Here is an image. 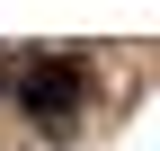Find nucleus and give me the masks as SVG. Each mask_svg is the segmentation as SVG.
Segmentation results:
<instances>
[{
	"mask_svg": "<svg viewBox=\"0 0 160 151\" xmlns=\"http://www.w3.org/2000/svg\"><path fill=\"white\" fill-rule=\"evenodd\" d=\"M18 107H27L36 124H62L71 107H80V62H71V53H53V62H27V71H18Z\"/></svg>",
	"mask_w": 160,
	"mask_h": 151,
	"instance_id": "obj_1",
	"label": "nucleus"
}]
</instances>
